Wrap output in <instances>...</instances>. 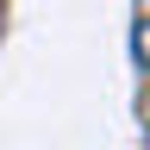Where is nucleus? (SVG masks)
<instances>
[{
  "label": "nucleus",
  "mask_w": 150,
  "mask_h": 150,
  "mask_svg": "<svg viewBox=\"0 0 150 150\" xmlns=\"http://www.w3.org/2000/svg\"><path fill=\"white\" fill-rule=\"evenodd\" d=\"M131 50H138V63L150 69V13L138 19V31H131Z\"/></svg>",
  "instance_id": "f257e3e1"
}]
</instances>
